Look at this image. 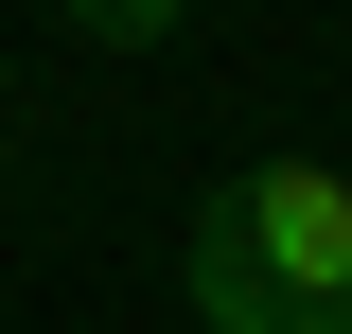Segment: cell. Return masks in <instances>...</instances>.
Returning a JSON list of instances; mask_svg holds the SVG:
<instances>
[{
  "label": "cell",
  "mask_w": 352,
  "mask_h": 334,
  "mask_svg": "<svg viewBox=\"0 0 352 334\" xmlns=\"http://www.w3.org/2000/svg\"><path fill=\"white\" fill-rule=\"evenodd\" d=\"M194 211H212V229L300 299V317L352 334V176H335V159H247V176H212Z\"/></svg>",
  "instance_id": "obj_1"
},
{
  "label": "cell",
  "mask_w": 352,
  "mask_h": 334,
  "mask_svg": "<svg viewBox=\"0 0 352 334\" xmlns=\"http://www.w3.org/2000/svg\"><path fill=\"white\" fill-rule=\"evenodd\" d=\"M176 299H194L212 334H335V317H300V299L264 282V264H247V247L212 229V211H194V247H176Z\"/></svg>",
  "instance_id": "obj_2"
},
{
  "label": "cell",
  "mask_w": 352,
  "mask_h": 334,
  "mask_svg": "<svg viewBox=\"0 0 352 334\" xmlns=\"http://www.w3.org/2000/svg\"><path fill=\"white\" fill-rule=\"evenodd\" d=\"M53 18H71V36H106V53H159L194 0H53Z\"/></svg>",
  "instance_id": "obj_3"
}]
</instances>
